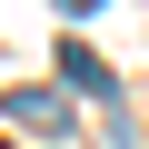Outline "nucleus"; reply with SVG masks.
<instances>
[{
	"mask_svg": "<svg viewBox=\"0 0 149 149\" xmlns=\"http://www.w3.org/2000/svg\"><path fill=\"white\" fill-rule=\"evenodd\" d=\"M60 10H70V20H90V10H100V0H60Z\"/></svg>",
	"mask_w": 149,
	"mask_h": 149,
	"instance_id": "3",
	"label": "nucleus"
},
{
	"mask_svg": "<svg viewBox=\"0 0 149 149\" xmlns=\"http://www.w3.org/2000/svg\"><path fill=\"white\" fill-rule=\"evenodd\" d=\"M60 80L80 90V100H119V80H109V70H100L90 50H70V40H60Z\"/></svg>",
	"mask_w": 149,
	"mask_h": 149,
	"instance_id": "2",
	"label": "nucleus"
},
{
	"mask_svg": "<svg viewBox=\"0 0 149 149\" xmlns=\"http://www.w3.org/2000/svg\"><path fill=\"white\" fill-rule=\"evenodd\" d=\"M0 109H10L20 129H70V100H60V90H10Z\"/></svg>",
	"mask_w": 149,
	"mask_h": 149,
	"instance_id": "1",
	"label": "nucleus"
}]
</instances>
